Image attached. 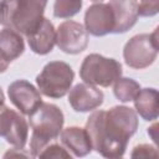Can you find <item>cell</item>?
Returning <instances> with one entry per match:
<instances>
[{"instance_id":"6da1fadb","label":"cell","mask_w":159,"mask_h":159,"mask_svg":"<svg viewBox=\"0 0 159 159\" xmlns=\"http://www.w3.org/2000/svg\"><path fill=\"white\" fill-rule=\"evenodd\" d=\"M92 149L104 158L124 155L128 142L138 129L137 112L127 106H114L109 111L93 112L87 122Z\"/></svg>"},{"instance_id":"7a4b0ae2","label":"cell","mask_w":159,"mask_h":159,"mask_svg":"<svg viewBox=\"0 0 159 159\" xmlns=\"http://www.w3.org/2000/svg\"><path fill=\"white\" fill-rule=\"evenodd\" d=\"M29 123L32 129L30 154L31 157H37L47 144L60 137L65 123V116L56 104L42 102L29 116Z\"/></svg>"},{"instance_id":"3957f363","label":"cell","mask_w":159,"mask_h":159,"mask_svg":"<svg viewBox=\"0 0 159 159\" xmlns=\"http://www.w3.org/2000/svg\"><path fill=\"white\" fill-rule=\"evenodd\" d=\"M47 0H1L0 25L27 36L41 22Z\"/></svg>"},{"instance_id":"277c9868","label":"cell","mask_w":159,"mask_h":159,"mask_svg":"<svg viewBox=\"0 0 159 159\" xmlns=\"http://www.w3.org/2000/svg\"><path fill=\"white\" fill-rule=\"evenodd\" d=\"M75 80L72 67L63 61H51L45 65L36 76V84L40 93L50 98H62L66 96Z\"/></svg>"},{"instance_id":"5b68a950","label":"cell","mask_w":159,"mask_h":159,"mask_svg":"<svg viewBox=\"0 0 159 159\" xmlns=\"http://www.w3.org/2000/svg\"><path fill=\"white\" fill-rule=\"evenodd\" d=\"M122 65L119 61L104 57L99 53L87 55L80 67V77L84 83L109 87L122 76Z\"/></svg>"},{"instance_id":"8992f818","label":"cell","mask_w":159,"mask_h":159,"mask_svg":"<svg viewBox=\"0 0 159 159\" xmlns=\"http://www.w3.org/2000/svg\"><path fill=\"white\" fill-rule=\"evenodd\" d=\"M158 29L152 34H139L128 40L123 48L124 62L134 70L149 67L158 55Z\"/></svg>"},{"instance_id":"52a82bcc","label":"cell","mask_w":159,"mask_h":159,"mask_svg":"<svg viewBox=\"0 0 159 159\" xmlns=\"http://www.w3.org/2000/svg\"><path fill=\"white\" fill-rule=\"evenodd\" d=\"M0 137L14 148L24 149L29 138V124L20 113L0 104Z\"/></svg>"},{"instance_id":"ba28073f","label":"cell","mask_w":159,"mask_h":159,"mask_svg":"<svg viewBox=\"0 0 159 159\" xmlns=\"http://www.w3.org/2000/svg\"><path fill=\"white\" fill-rule=\"evenodd\" d=\"M88 32L84 26L73 20L61 22L56 30V45L61 51L77 55L88 46Z\"/></svg>"},{"instance_id":"9c48e42d","label":"cell","mask_w":159,"mask_h":159,"mask_svg":"<svg viewBox=\"0 0 159 159\" xmlns=\"http://www.w3.org/2000/svg\"><path fill=\"white\" fill-rule=\"evenodd\" d=\"M114 14L109 4L97 2L91 5L84 14V29L88 34L101 37L114 31Z\"/></svg>"},{"instance_id":"30bf717a","label":"cell","mask_w":159,"mask_h":159,"mask_svg":"<svg viewBox=\"0 0 159 159\" xmlns=\"http://www.w3.org/2000/svg\"><path fill=\"white\" fill-rule=\"evenodd\" d=\"M7 96L11 103L26 116H30L42 103L40 91L26 80L14 81L7 87Z\"/></svg>"},{"instance_id":"8fae6325","label":"cell","mask_w":159,"mask_h":159,"mask_svg":"<svg viewBox=\"0 0 159 159\" xmlns=\"http://www.w3.org/2000/svg\"><path fill=\"white\" fill-rule=\"evenodd\" d=\"M104 99L103 92L97 86L88 83H77L68 93V103L76 112L86 113L97 109Z\"/></svg>"},{"instance_id":"7c38bea8","label":"cell","mask_w":159,"mask_h":159,"mask_svg":"<svg viewBox=\"0 0 159 159\" xmlns=\"http://www.w3.org/2000/svg\"><path fill=\"white\" fill-rule=\"evenodd\" d=\"M26 39L32 52L37 55H47L52 51L56 43L55 26L47 17H42L37 27L29 34Z\"/></svg>"},{"instance_id":"4fadbf2b","label":"cell","mask_w":159,"mask_h":159,"mask_svg":"<svg viewBox=\"0 0 159 159\" xmlns=\"http://www.w3.org/2000/svg\"><path fill=\"white\" fill-rule=\"evenodd\" d=\"M114 14L113 34H124L130 30L138 20V7L135 0H109L108 2Z\"/></svg>"},{"instance_id":"5bb4252c","label":"cell","mask_w":159,"mask_h":159,"mask_svg":"<svg viewBox=\"0 0 159 159\" xmlns=\"http://www.w3.org/2000/svg\"><path fill=\"white\" fill-rule=\"evenodd\" d=\"M60 135L63 147L75 157H86L92 152V143L84 128L76 125L67 127L65 129L62 128Z\"/></svg>"},{"instance_id":"9a60e30c","label":"cell","mask_w":159,"mask_h":159,"mask_svg":"<svg viewBox=\"0 0 159 159\" xmlns=\"http://www.w3.org/2000/svg\"><path fill=\"white\" fill-rule=\"evenodd\" d=\"M158 91L155 88H140L138 96L133 99L135 112L147 122H153L158 118Z\"/></svg>"},{"instance_id":"2e32d148","label":"cell","mask_w":159,"mask_h":159,"mask_svg":"<svg viewBox=\"0 0 159 159\" xmlns=\"http://www.w3.org/2000/svg\"><path fill=\"white\" fill-rule=\"evenodd\" d=\"M25 51V42L17 31L4 27L0 31V55L9 62L19 58Z\"/></svg>"},{"instance_id":"e0dca14e","label":"cell","mask_w":159,"mask_h":159,"mask_svg":"<svg viewBox=\"0 0 159 159\" xmlns=\"http://www.w3.org/2000/svg\"><path fill=\"white\" fill-rule=\"evenodd\" d=\"M113 84V93L116 98L123 103L133 101L140 91V84L135 80L129 77L120 76Z\"/></svg>"},{"instance_id":"ac0fdd59","label":"cell","mask_w":159,"mask_h":159,"mask_svg":"<svg viewBox=\"0 0 159 159\" xmlns=\"http://www.w3.org/2000/svg\"><path fill=\"white\" fill-rule=\"evenodd\" d=\"M82 5V0H55L53 16L58 19H70L81 11Z\"/></svg>"},{"instance_id":"d6986e66","label":"cell","mask_w":159,"mask_h":159,"mask_svg":"<svg viewBox=\"0 0 159 159\" xmlns=\"http://www.w3.org/2000/svg\"><path fill=\"white\" fill-rule=\"evenodd\" d=\"M37 157H40V158H66V159L72 158V155L70 154V152L66 148H63L62 145H60L57 143H52V142L50 144H47L39 153Z\"/></svg>"},{"instance_id":"ffe728a7","label":"cell","mask_w":159,"mask_h":159,"mask_svg":"<svg viewBox=\"0 0 159 159\" xmlns=\"http://www.w3.org/2000/svg\"><path fill=\"white\" fill-rule=\"evenodd\" d=\"M158 2L159 0H140L137 4L138 7V16L150 17L158 14Z\"/></svg>"},{"instance_id":"44dd1931","label":"cell","mask_w":159,"mask_h":159,"mask_svg":"<svg viewBox=\"0 0 159 159\" xmlns=\"http://www.w3.org/2000/svg\"><path fill=\"white\" fill-rule=\"evenodd\" d=\"M130 155L133 158H135V157H158V152H157V148L153 145L140 144L133 149Z\"/></svg>"},{"instance_id":"7402d4cb","label":"cell","mask_w":159,"mask_h":159,"mask_svg":"<svg viewBox=\"0 0 159 159\" xmlns=\"http://www.w3.org/2000/svg\"><path fill=\"white\" fill-rule=\"evenodd\" d=\"M9 61H6L1 55H0V73H2V72H5L6 70H7V67H9Z\"/></svg>"},{"instance_id":"603a6c76","label":"cell","mask_w":159,"mask_h":159,"mask_svg":"<svg viewBox=\"0 0 159 159\" xmlns=\"http://www.w3.org/2000/svg\"><path fill=\"white\" fill-rule=\"evenodd\" d=\"M4 102H5V96H4V92H2V89L0 87V104H2Z\"/></svg>"},{"instance_id":"cb8c5ba5","label":"cell","mask_w":159,"mask_h":159,"mask_svg":"<svg viewBox=\"0 0 159 159\" xmlns=\"http://www.w3.org/2000/svg\"><path fill=\"white\" fill-rule=\"evenodd\" d=\"M91 1H93V2H101V1H103V0H91Z\"/></svg>"}]
</instances>
